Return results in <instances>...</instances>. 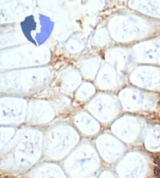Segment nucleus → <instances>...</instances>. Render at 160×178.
<instances>
[{
  "label": "nucleus",
  "mask_w": 160,
  "mask_h": 178,
  "mask_svg": "<svg viewBox=\"0 0 160 178\" xmlns=\"http://www.w3.org/2000/svg\"></svg>",
  "instance_id": "obj_1"
}]
</instances>
